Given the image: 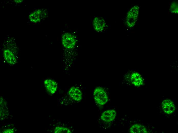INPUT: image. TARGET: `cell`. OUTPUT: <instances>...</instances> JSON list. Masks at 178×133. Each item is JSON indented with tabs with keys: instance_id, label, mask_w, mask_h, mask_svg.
I'll list each match as a JSON object with an SVG mask.
<instances>
[{
	"instance_id": "6da1fadb",
	"label": "cell",
	"mask_w": 178,
	"mask_h": 133,
	"mask_svg": "<svg viewBox=\"0 0 178 133\" xmlns=\"http://www.w3.org/2000/svg\"><path fill=\"white\" fill-rule=\"evenodd\" d=\"M93 95L95 102L99 105H103L108 101L107 95L106 92L102 87H98L96 88L94 91Z\"/></svg>"
},
{
	"instance_id": "7a4b0ae2",
	"label": "cell",
	"mask_w": 178,
	"mask_h": 133,
	"mask_svg": "<svg viewBox=\"0 0 178 133\" xmlns=\"http://www.w3.org/2000/svg\"><path fill=\"white\" fill-rule=\"evenodd\" d=\"M139 7L136 6L132 8L128 13L126 24L129 27H132L135 25L138 18Z\"/></svg>"
},
{
	"instance_id": "3957f363",
	"label": "cell",
	"mask_w": 178,
	"mask_h": 133,
	"mask_svg": "<svg viewBox=\"0 0 178 133\" xmlns=\"http://www.w3.org/2000/svg\"><path fill=\"white\" fill-rule=\"evenodd\" d=\"M62 41L63 46L66 49H71L74 47L76 41L73 36L69 33H66L63 35Z\"/></svg>"
},
{
	"instance_id": "277c9868",
	"label": "cell",
	"mask_w": 178,
	"mask_h": 133,
	"mask_svg": "<svg viewBox=\"0 0 178 133\" xmlns=\"http://www.w3.org/2000/svg\"><path fill=\"white\" fill-rule=\"evenodd\" d=\"M116 115V113L115 110H108L104 111L102 114L101 118L104 122L108 123L114 120Z\"/></svg>"
},
{
	"instance_id": "5b68a950",
	"label": "cell",
	"mask_w": 178,
	"mask_h": 133,
	"mask_svg": "<svg viewBox=\"0 0 178 133\" xmlns=\"http://www.w3.org/2000/svg\"><path fill=\"white\" fill-rule=\"evenodd\" d=\"M162 105L163 111L167 114H171L175 110V105L173 102L170 99L164 100L162 102Z\"/></svg>"
},
{
	"instance_id": "8992f818",
	"label": "cell",
	"mask_w": 178,
	"mask_h": 133,
	"mask_svg": "<svg viewBox=\"0 0 178 133\" xmlns=\"http://www.w3.org/2000/svg\"><path fill=\"white\" fill-rule=\"evenodd\" d=\"M69 96L76 101H80L82 98V93L81 90L76 87L73 86L70 89L68 92Z\"/></svg>"
},
{
	"instance_id": "52a82bcc",
	"label": "cell",
	"mask_w": 178,
	"mask_h": 133,
	"mask_svg": "<svg viewBox=\"0 0 178 133\" xmlns=\"http://www.w3.org/2000/svg\"><path fill=\"white\" fill-rule=\"evenodd\" d=\"M44 84L47 90L50 94H53L57 91L58 85L54 80L50 79H46L44 81Z\"/></svg>"
},
{
	"instance_id": "ba28073f",
	"label": "cell",
	"mask_w": 178,
	"mask_h": 133,
	"mask_svg": "<svg viewBox=\"0 0 178 133\" xmlns=\"http://www.w3.org/2000/svg\"><path fill=\"white\" fill-rule=\"evenodd\" d=\"M4 58L7 62L13 64L16 62V58L13 52L9 49H5L3 51Z\"/></svg>"
},
{
	"instance_id": "9c48e42d",
	"label": "cell",
	"mask_w": 178,
	"mask_h": 133,
	"mask_svg": "<svg viewBox=\"0 0 178 133\" xmlns=\"http://www.w3.org/2000/svg\"><path fill=\"white\" fill-rule=\"evenodd\" d=\"M130 79L132 83L135 86H140L143 83L141 76L137 72H134L131 74Z\"/></svg>"
},
{
	"instance_id": "30bf717a",
	"label": "cell",
	"mask_w": 178,
	"mask_h": 133,
	"mask_svg": "<svg viewBox=\"0 0 178 133\" xmlns=\"http://www.w3.org/2000/svg\"><path fill=\"white\" fill-rule=\"evenodd\" d=\"M42 12L41 9H38L30 13L29 16L30 21L33 23L39 22L41 20Z\"/></svg>"
},
{
	"instance_id": "8fae6325",
	"label": "cell",
	"mask_w": 178,
	"mask_h": 133,
	"mask_svg": "<svg viewBox=\"0 0 178 133\" xmlns=\"http://www.w3.org/2000/svg\"><path fill=\"white\" fill-rule=\"evenodd\" d=\"M130 132L132 133L148 132L144 126L141 125L137 124L131 126L130 129Z\"/></svg>"
},
{
	"instance_id": "7c38bea8",
	"label": "cell",
	"mask_w": 178,
	"mask_h": 133,
	"mask_svg": "<svg viewBox=\"0 0 178 133\" xmlns=\"http://www.w3.org/2000/svg\"><path fill=\"white\" fill-rule=\"evenodd\" d=\"M98 21L97 18L95 19L93 21V25L94 28L97 30H101V28L103 29L104 27L103 25L104 24V22H102V20L99 18H98Z\"/></svg>"
},
{
	"instance_id": "4fadbf2b",
	"label": "cell",
	"mask_w": 178,
	"mask_h": 133,
	"mask_svg": "<svg viewBox=\"0 0 178 133\" xmlns=\"http://www.w3.org/2000/svg\"><path fill=\"white\" fill-rule=\"evenodd\" d=\"M55 133H71V130L68 128L61 126L57 127L55 128Z\"/></svg>"
},
{
	"instance_id": "5bb4252c",
	"label": "cell",
	"mask_w": 178,
	"mask_h": 133,
	"mask_svg": "<svg viewBox=\"0 0 178 133\" xmlns=\"http://www.w3.org/2000/svg\"><path fill=\"white\" fill-rule=\"evenodd\" d=\"M170 11L172 13L177 14L178 13V3L175 1H173L170 7Z\"/></svg>"
},
{
	"instance_id": "9a60e30c",
	"label": "cell",
	"mask_w": 178,
	"mask_h": 133,
	"mask_svg": "<svg viewBox=\"0 0 178 133\" xmlns=\"http://www.w3.org/2000/svg\"><path fill=\"white\" fill-rule=\"evenodd\" d=\"M14 132V130L13 129H8L5 130L3 133H13Z\"/></svg>"
},
{
	"instance_id": "2e32d148",
	"label": "cell",
	"mask_w": 178,
	"mask_h": 133,
	"mask_svg": "<svg viewBox=\"0 0 178 133\" xmlns=\"http://www.w3.org/2000/svg\"><path fill=\"white\" fill-rule=\"evenodd\" d=\"M14 2L16 3H20L22 2V0H14Z\"/></svg>"
}]
</instances>
